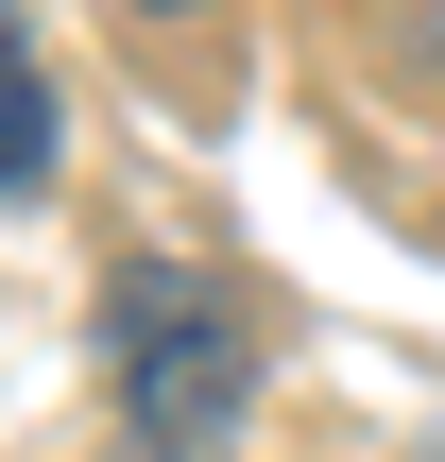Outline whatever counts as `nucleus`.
Instances as JSON below:
<instances>
[{"mask_svg": "<svg viewBox=\"0 0 445 462\" xmlns=\"http://www.w3.org/2000/svg\"><path fill=\"white\" fill-rule=\"evenodd\" d=\"M86 326H103V394H120V429H137L154 462H223V446H240V411H257V326H240L223 274H189V257H120Z\"/></svg>", "mask_w": 445, "mask_h": 462, "instance_id": "nucleus-1", "label": "nucleus"}, {"mask_svg": "<svg viewBox=\"0 0 445 462\" xmlns=\"http://www.w3.org/2000/svg\"><path fill=\"white\" fill-rule=\"evenodd\" d=\"M51 137H69V120H51V69H34V51H17V17H0V206H34V189H51Z\"/></svg>", "mask_w": 445, "mask_h": 462, "instance_id": "nucleus-2", "label": "nucleus"}, {"mask_svg": "<svg viewBox=\"0 0 445 462\" xmlns=\"http://www.w3.org/2000/svg\"><path fill=\"white\" fill-rule=\"evenodd\" d=\"M412 51H429V69H445V0H429V17H412Z\"/></svg>", "mask_w": 445, "mask_h": 462, "instance_id": "nucleus-3", "label": "nucleus"}]
</instances>
